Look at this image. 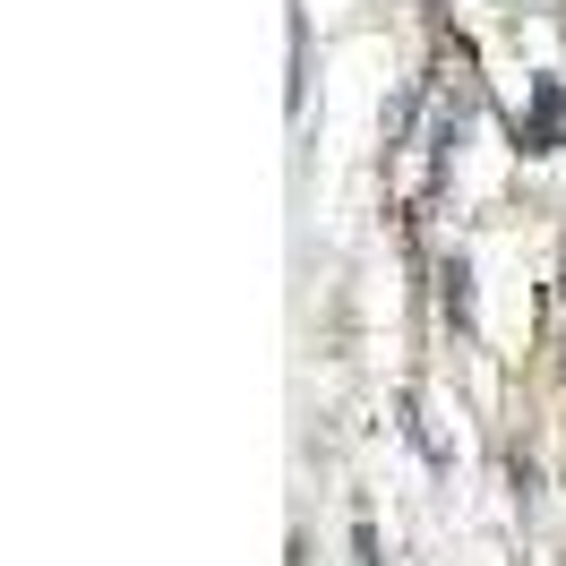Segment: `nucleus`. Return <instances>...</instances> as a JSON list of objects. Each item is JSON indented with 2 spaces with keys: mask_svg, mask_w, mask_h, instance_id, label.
<instances>
[{
  "mask_svg": "<svg viewBox=\"0 0 566 566\" xmlns=\"http://www.w3.org/2000/svg\"><path fill=\"white\" fill-rule=\"evenodd\" d=\"M558 146H566V86H541L524 120V155H558Z\"/></svg>",
  "mask_w": 566,
  "mask_h": 566,
  "instance_id": "1",
  "label": "nucleus"
},
{
  "mask_svg": "<svg viewBox=\"0 0 566 566\" xmlns=\"http://www.w3.org/2000/svg\"><path fill=\"white\" fill-rule=\"evenodd\" d=\"M447 318L472 335V266H463V258H447Z\"/></svg>",
  "mask_w": 566,
  "mask_h": 566,
  "instance_id": "2",
  "label": "nucleus"
}]
</instances>
